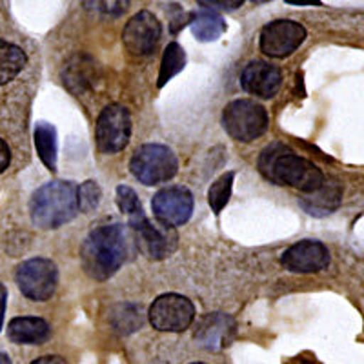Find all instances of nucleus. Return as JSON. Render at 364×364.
Returning a JSON list of instances; mask_svg holds the SVG:
<instances>
[{
  "mask_svg": "<svg viewBox=\"0 0 364 364\" xmlns=\"http://www.w3.org/2000/svg\"><path fill=\"white\" fill-rule=\"evenodd\" d=\"M259 170L279 186H290L304 193H311L324 184L323 171L314 162L295 155L281 142H273L262 151L259 157Z\"/></svg>",
  "mask_w": 364,
  "mask_h": 364,
  "instance_id": "1",
  "label": "nucleus"
},
{
  "mask_svg": "<svg viewBox=\"0 0 364 364\" xmlns=\"http://www.w3.org/2000/svg\"><path fill=\"white\" fill-rule=\"evenodd\" d=\"M126 259V235L119 224H106L90 233L80 246L84 272L95 281H106Z\"/></svg>",
  "mask_w": 364,
  "mask_h": 364,
  "instance_id": "2",
  "label": "nucleus"
},
{
  "mask_svg": "<svg viewBox=\"0 0 364 364\" xmlns=\"http://www.w3.org/2000/svg\"><path fill=\"white\" fill-rule=\"evenodd\" d=\"M79 211L77 186L73 182L55 181L38 188L29 203L31 220L41 230H55L70 223Z\"/></svg>",
  "mask_w": 364,
  "mask_h": 364,
  "instance_id": "3",
  "label": "nucleus"
},
{
  "mask_svg": "<svg viewBox=\"0 0 364 364\" xmlns=\"http://www.w3.org/2000/svg\"><path fill=\"white\" fill-rule=\"evenodd\" d=\"M178 162L168 146L144 144L133 154L129 170L133 177L146 186H155L175 177Z\"/></svg>",
  "mask_w": 364,
  "mask_h": 364,
  "instance_id": "4",
  "label": "nucleus"
},
{
  "mask_svg": "<svg viewBox=\"0 0 364 364\" xmlns=\"http://www.w3.org/2000/svg\"><path fill=\"white\" fill-rule=\"evenodd\" d=\"M223 124L232 139L252 142L268 129V113L255 100L239 99L224 108Z\"/></svg>",
  "mask_w": 364,
  "mask_h": 364,
  "instance_id": "5",
  "label": "nucleus"
},
{
  "mask_svg": "<svg viewBox=\"0 0 364 364\" xmlns=\"http://www.w3.org/2000/svg\"><path fill=\"white\" fill-rule=\"evenodd\" d=\"M128 220L135 232L136 246L148 259L161 261L175 252L178 237L173 226H168L164 223H151L144 215V211Z\"/></svg>",
  "mask_w": 364,
  "mask_h": 364,
  "instance_id": "6",
  "label": "nucleus"
},
{
  "mask_svg": "<svg viewBox=\"0 0 364 364\" xmlns=\"http://www.w3.org/2000/svg\"><path fill=\"white\" fill-rule=\"evenodd\" d=\"M15 279L24 297H28L29 301L44 302L51 299V295L57 290L58 272L53 261L37 257V259L22 262L17 268Z\"/></svg>",
  "mask_w": 364,
  "mask_h": 364,
  "instance_id": "7",
  "label": "nucleus"
},
{
  "mask_svg": "<svg viewBox=\"0 0 364 364\" xmlns=\"http://www.w3.org/2000/svg\"><path fill=\"white\" fill-rule=\"evenodd\" d=\"M132 136V117L120 104H109L100 112L95 126L97 148L104 155H115L128 146Z\"/></svg>",
  "mask_w": 364,
  "mask_h": 364,
  "instance_id": "8",
  "label": "nucleus"
},
{
  "mask_svg": "<svg viewBox=\"0 0 364 364\" xmlns=\"http://www.w3.org/2000/svg\"><path fill=\"white\" fill-rule=\"evenodd\" d=\"M193 318L195 306L190 299L178 294L161 295L149 308V323L159 331H184Z\"/></svg>",
  "mask_w": 364,
  "mask_h": 364,
  "instance_id": "9",
  "label": "nucleus"
},
{
  "mask_svg": "<svg viewBox=\"0 0 364 364\" xmlns=\"http://www.w3.org/2000/svg\"><path fill=\"white\" fill-rule=\"evenodd\" d=\"M306 38V29L294 21H273L261 31V51L268 57L284 58Z\"/></svg>",
  "mask_w": 364,
  "mask_h": 364,
  "instance_id": "10",
  "label": "nucleus"
},
{
  "mask_svg": "<svg viewBox=\"0 0 364 364\" xmlns=\"http://www.w3.org/2000/svg\"><path fill=\"white\" fill-rule=\"evenodd\" d=\"M162 28L159 18L151 11L136 13L135 17L128 21L122 31V42L124 48L132 55L144 57L157 48L161 38Z\"/></svg>",
  "mask_w": 364,
  "mask_h": 364,
  "instance_id": "11",
  "label": "nucleus"
},
{
  "mask_svg": "<svg viewBox=\"0 0 364 364\" xmlns=\"http://www.w3.org/2000/svg\"><path fill=\"white\" fill-rule=\"evenodd\" d=\"M154 213L161 223L168 226H181L188 223L193 211V197L186 188L171 186L161 190L151 200Z\"/></svg>",
  "mask_w": 364,
  "mask_h": 364,
  "instance_id": "12",
  "label": "nucleus"
},
{
  "mask_svg": "<svg viewBox=\"0 0 364 364\" xmlns=\"http://www.w3.org/2000/svg\"><path fill=\"white\" fill-rule=\"evenodd\" d=\"M282 266L291 273H317L330 264V252L318 240H299L282 253Z\"/></svg>",
  "mask_w": 364,
  "mask_h": 364,
  "instance_id": "13",
  "label": "nucleus"
},
{
  "mask_svg": "<svg viewBox=\"0 0 364 364\" xmlns=\"http://www.w3.org/2000/svg\"><path fill=\"white\" fill-rule=\"evenodd\" d=\"M240 84L245 91L261 99H272L277 95L282 84V73L277 66H272L262 60H253L240 75Z\"/></svg>",
  "mask_w": 364,
  "mask_h": 364,
  "instance_id": "14",
  "label": "nucleus"
},
{
  "mask_svg": "<svg viewBox=\"0 0 364 364\" xmlns=\"http://www.w3.org/2000/svg\"><path fill=\"white\" fill-rule=\"evenodd\" d=\"M233 331H235V323L232 317L224 314H211L200 321L195 339L208 350H220L230 344Z\"/></svg>",
  "mask_w": 364,
  "mask_h": 364,
  "instance_id": "15",
  "label": "nucleus"
},
{
  "mask_svg": "<svg viewBox=\"0 0 364 364\" xmlns=\"http://www.w3.org/2000/svg\"><path fill=\"white\" fill-rule=\"evenodd\" d=\"M63 80L64 86L75 93L80 95L86 90H90L97 80V63L90 55L79 53L64 64L63 70Z\"/></svg>",
  "mask_w": 364,
  "mask_h": 364,
  "instance_id": "16",
  "label": "nucleus"
},
{
  "mask_svg": "<svg viewBox=\"0 0 364 364\" xmlns=\"http://www.w3.org/2000/svg\"><path fill=\"white\" fill-rule=\"evenodd\" d=\"M51 328L41 317H15L8 324V337L15 344H44Z\"/></svg>",
  "mask_w": 364,
  "mask_h": 364,
  "instance_id": "17",
  "label": "nucleus"
},
{
  "mask_svg": "<svg viewBox=\"0 0 364 364\" xmlns=\"http://www.w3.org/2000/svg\"><path fill=\"white\" fill-rule=\"evenodd\" d=\"M341 199H343V190H341L339 184L324 181L323 186L304 195L299 203L310 215L324 217L330 215L331 211H336L339 208Z\"/></svg>",
  "mask_w": 364,
  "mask_h": 364,
  "instance_id": "18",
  "label": "nucleus"
},
{
  "mask_svg": "<svg viewBox=\"0 0 364 364\" xmlns=\"http://www.w3.org/2000/svg\"><path fill=\"white\" fill-rule=\"evenodd\" d=\"M191 29L197 41L200 42H213L220 38V35L226 31V22L220 15L213 11H200L191 15Z\"/></svg>",
  "mask_w": 364,
  "mask_h": 364,
  "instance_id": "19",
  "label": "nucleus"
},
{
  "mask_svg": "<svg viewBox=\"0 0 364 364\" xmlns=\"http://www.w3.org/2000/svg\"><path fill=\"white\" fill-rule=\"evenodd\" d=\"M26 66V53L18 46L0 38V86L11 82Z\"/></svg>",
  "mask_w": 364,
  "mask_h": 364,
  "instance_id": "20",
  "label": "nucleus"
},
{
  "mask_svg": "<svg viewBox=\"0 0 364 364\" xmlns=\"http://www.w3.org/2000/svg\"><path fill=\"white\" fill-rule=\"evenodd\" d=\"M35 148L50 171L57 170V132L48 122H38L35 126Z\"/></svg>",
  "mask_w": 364,
  "mask_h": 364,
  "instance_id": "21",
  "label": "nucleus"
},
{
  "mask_svg": "<svg viewBox=\"0 0 364 364\" xmlns=\"http://www.w3.org/2000/svg\"><path fill=\"white\" fill-rule=\"evenodd\" d=\"M186 66V53L177 42H171L164 51L161 63V73H159V87L164 86L168 80H171L177 73H181Z\"/></svg>",
  "mask_w": 364,
  "mask_h": 364,
  "instance_id": "22",
  "label": "nucleus"
},
{
  "mask_svg": "<svg viewBox=\"0 0 364 364\" xmlns=\"http://www.w3.org/2000/svg\"><path fill=\"white\" fill-rule=\"evenodd\" d=\"M233 178L235 173L233 171H228V173L220 175L213 184H211L210 191H208V203H210L213 213L219 215L223 208L226 206L230 197H232V188H233Z\"/></svg>",
  "mask_w": 364,
  "mask_h": 364,
  "instance_id": "23",
  "label": "nucleus"
},
{
  "mask_svg": "<svg viewBox=\"0 0 364 364\" xmlns=\"http://www.w3.org/2000/svg\"><path fill=\"white\" fill-rule=\"evenodd\" d=\"M100 188L95 181H86L80 188H77V200H79V210L82 213L95 211L100 203Z\"/></svg>",
  "mask_w": 364,
  "mask_h": 364,
  "instance_id": "24",
  "label": "nucleus"
},
{
  "mask_svg": "<svg viewBox=\"0 0 364 364\" xmlns=\"http://www.w3.org/2000/svg\"><path fill=\"white\" fill-rule=\"evenodd\" d=\"M117 204H119L120 211L128 215V219H132V217L139 215V213L144 211L141 206V200H139L136 193L129 186L117 188Z\"/></svg>",
  "mask_w": 364,
  "mask_h": 364,
  "instance_id": "25",
  "label": "nucleus"
},
{
  "mask_svg": "<svg viewBox=\"0 0 364 364\" xmlns=\"http://www.w3.org/2000/svg\"><path fill=\"white\" fill-rule=\"evenodd\" d=\"M142 326V315L141 308L136 310L133 306H122V314H115V328L122 333H129L135 331L136 328Z\"/></svg>",
  "mask_w": 364,
  "mask_h": 364,
  "instance_id": "26",
  "label": "nucleus"
},
{
  "mask_svg": "<svg viewBox=\"0 0 364 364\" xmlns=\"http://www.w3.org/2000/svg\"><path fill=\"white\" fill-rule=\"evenodd\" d=\"M245 0H197V4L206 11H233L240 8Z\"/></svg>",
  "mask_w": 364,
  "mask_h": 364,
  "instance_id": "27",
  "label": "nucleus"
},
{
  "mask_svg": "<svg viewBox=\"0 0 364 364\" xmlns=\"http://www.w3.org/2000/svg\"><path fill=\"white\" fill-rule=\"evenodd\" d=\"M129 0H100V8H102L104 13H108V15H120V13H124L128 9Z\"/></svg>",
  "mask_w": 364,
  "mask_h": 364,
  "instance_id": "28",
  "label": "nucleus"
},
{
  "mask_svg": "<svg viewBox=\"0 0 364 364\" xmlns=\"http://www.w3.org/2000/svg\"><path fill=\"white\" fill-rule=\"evenodd\" d=\"M11 161V154H9V148L2 139H0V173H4L6 168L9 166Z\"/></svg>",
  "mask_w": 364,
  "mask_h": 364,
  "instance_id": "29",
  "label": "nucleus"
},
{
  "mask_svg": "<svg viewBox=\"0 0 364 364\" xmlns=\"http://www.w3.org/2000/svg\"><path fill=\"white\" fill-rule=\"evenodd\" d=\"M6 301H8V290H6L4 284H0V331H2V326H4Z\"/></svg>",
  "mask_w": 364,
  "mask_h": 364,
  "instance_id": "30",
  "label": "nucleus"
},
{
  "mask_svg": "<svg viewBox=\"0 0 364 364\" xmlns=\"http://www.w3.org/2000/svg\"><path fill=\"white\" fill-rule=\"evenodd\" d=\"M31 364H66V360L58 355H44V357H38V359L33 360Z\"/></svg>",
  "mask_w": 364,
  "mask_h": 364,
  "instance_id": "31",
  "label": "nucleus"
},
{
  "mask_svg": "<svg viewBox=\"0 0 364 364\" xmlns=\"http://www.w3.org/2000/svg\"><path fill=\"white\" fill-rule=\"evenodd\" d=\"M288 4L294 6H321L323 2L321 0H286Z\"/></svg>",
  "mask_w": 364,
  "mask_h": 364,
  "instance_id": "32",
  "label": "nucleus"
},
{
  "mask_svg": "<svg viewBox=\"0 0 364 364\" xmlns=\"http://www.w3.org/2000/svg\"><path fill=\"white\" fill-rule=\"evenodd\" d=\"M0 364H11V360L8 359V355H4V353H0Z\"/></svg>",
  "mask_w": 364,
  "mask_h": 364,
  "instance_id": "33",
  "label": "nucleus"
},
{
  "mask_svg": "<svg viewBox=\"0 0 364 364\" xmlns=\"http://www.w3.org/2000/svg\"><path fill=\"white\" fill-rule=\"evenodd\" d=\"M252 2H255V4H264V2H268V0H252Z\"/></svg>",
  "mask_w": 364,
  "mask_h": 364,
  "instance_id": "34",
  "label": "nucleus"
},
{
  "mask_svg": "<svg viewBox=\"0 0 364 364\" xmlns=\"http://www.w3.org/2000/svg\"><path fill=\"white\" fill-rule=\"evenodd\" d=\"M193 364H203V363H193Z\"/></svg>",
  "mask_w": 364,
  "mask_h": 364,
  "instance_id": "35",
  "label": "nucleus"
}]
</instances>
